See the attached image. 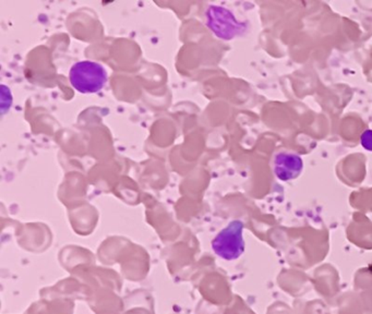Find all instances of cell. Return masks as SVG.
Instances as JSON below:
<instances>
[{"label":"cell","mask_w":372,"mask_h":314,"mask_svg":"<svg viewBox=\"0 0 372 314\" xmlns=\"http://www.w3.org/2000/svg\"><path fill=\"white\" fill-rule=\"evenodd\" d=\"M273 171L280 181H293L303 173V158L296 153H278L273 161Z\"/></svg>","instance_id":"4"},{"label":"cell","mask_w":372,"mask_h":314,"mask_svg":"<svg viewBox=\"0 0 372 314\" xmlns=\"http://www.w3.org/2000/svg\"><path fill=\"white\" fill-rule=\"evenodd\" d=\"M243 227V223L236 220L222 229L212 240V249L215 254L227 261L239 259L246 249Z\"/></svg>","instance_id":"2"},{"label":"cell","mask_w":372,"mask_h":314,"mask_svg":"<svg viewBox=\"0 0 372 314\" xmlns=\"http://www.w3.org/2000/svg\"><path fill=\"white\" fill-rule=\"evenodd\" d=\"M109 74L104 66L95 61H84L74 64L69 71L72 88L84 94L100 92L106 86Z\"/></svg>","instance_id":"1"},{"label":"cell","mask_w":372,"mask_h":314,"mask_svg":"<svg viewBox=\"0 0 372 314\" xmlns=\"http://www.w3.org/2000/svg\"><path fill=\"white\" fill-rule=\"evenodd\" d=\"M361 143L363 148L372 152V130H366V131L361 134Z\"/></svg>","instance_id":"5"},{"label":"cell","mask_w":372,"mask_h":314,"mask_svg":"<svg viewBox=\"0 0 372 314\" xmlns=\"http://www.w3.org/2000/svg\"><path fill=\"white\" fill-rule=\"evenodd\" d=\"M206 26L216 36L222 39H233L245 32L247 26L238 21L233 12L226 8L210 6L206 12Z\"/></svg>","instance_id":"3"}]
</instances>
